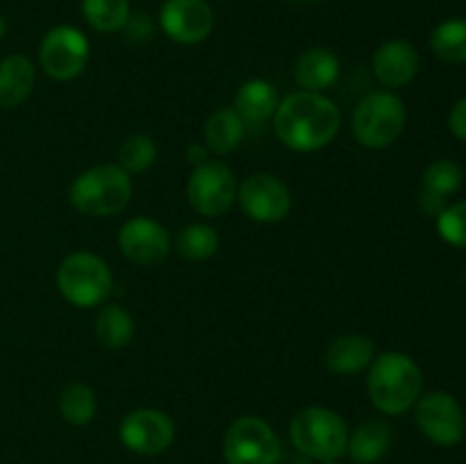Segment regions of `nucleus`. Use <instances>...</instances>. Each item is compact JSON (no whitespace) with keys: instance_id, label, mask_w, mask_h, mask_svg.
Here are the masks:
<instances>
[{"instance_id":"obj_1","label":"nucleus","mask_w":466,"mask_h":464,"mask_svg":"<svg viewBox=\"0 0 466 464\" xmlns=\"http://www.w3.org/2000/svg\"><path fill=\"white\" fill-rule=\"evenodd\" d=\"M339 109L317 91H296L273 114L276 135L287 148L312 153L330 144L339 132Z\"/></svg>"},{"instance_id":"obj_2","label":"nucleus","mask_w":466,"mask_h":464,"mask_svg":"<svg viewBox=\"0 0 466 464\" xmlns=\"http://www.w3.org/2000/svg\"><path fill=\"white\" fill-rule=\"evenodd\" d=\"M423 389L421 368L405 353H382L369 373L371 403L385 414H405Z\"/></svg>"},{"instance_id":"obj_3","label":"nucleus","mask_w":466,"mask_h":464,"mask_svg":"<svg viewBox=\"0 0 466 464\" xmlns=\"http://www.w3.org/2000/svg\"><path fill=\"white\" fill-rule=\"evenodd\" d=\"M130 176L118 164H100L80 173L71 185L73 207L89 217H114L130 203Z\"/></svg>"},{"instance_id":"obj_4","label":"nucleus","mask_w":466,"mask_h":464,"mask_svg":"<svg viewBox=\"0 0 466 464\" xmlns=\"http://www.w3.org/2000/svg\"><path fill=\"white\" fill-rule=\"evenodd\" d=\"M291 441L303 455L321 462L341 458L349 446V428L344 419L328 408H305L291 419Z\"/></svg>"},{"instance_id":"obj_5","label":"nucleus","mask_w":466,"mask_h":464,"mask_svg":"<svg viewBox=\"0 0 466 464\" xmlns=\"http://www.w3.org/2000/svg\"><path fill=\"white\" fill-rule=\"evenodd\" d=\"M57 287L76 308H94L107 298L114 280L109 267L98 255L73 253L59 264Z\"/></svg>"},{"instance_id":"obj_6","label":"nucleus","mask_w":466,"mask_h":464,"mask_svg":"<svg viewBox=\"0 0 466 464\" xmlns=\"http://www.w3.org/2000/svg\"><path fill=\"white\" fill-rule=\"evenodd\" d=\"M405 105L399 96L378 91L355 107L353 135L367 148H387L405 127Z\"/></svg>"},{"instance_id":"obj_7","label":"nucleus","mask_w":466,"mask_h":464,"mask_svg":"<svg viewBox=\"0 0 466 464\" xmlns=\"http://www.w3.org/2000/svg\"><path fill=\"white\" fill-rule=\"evenodd\" d=\"M223 458L226 464H278L280 441L259 417H239L228 428Z\"/></svg>"},{"instance_id":"obj_8","label":"nucleus","mask_w":466,"mask_h":464,"mask_svg":"<svg viewBox=\"0 0 466 464\" xmlns=\"http://www.w3.org/2000/svg\"><path fill=\"white\" fill-rule=\"evenodd\" d=\"M417 426L432 444L455 446L466 435V417L458 400L446 391H431L414 403Z\"/></svg>"},{"instance_id":"obj_9","label":"nucleus","mask_w":466,"mask_h":464,"mask_svg":"<svg viewBox=\"0 0 466 464\" xmlns=\"http://www.w3.org/2000/svg\"><path fill=\"white\" fill-rule=\"evenodd\" d=\"M191 207L203 217H221L237 198V182L223 162H205L194 168L187 185Z\"/></svg>"},{"instance_id":"obj_10","label":"nucleus","mask_w":466,"mask_h":464,"mask_svg":"<svg viewBox=\"0 0 466 464\" xmlns=\"http://www.w3.org/2000/svg\"><path fill=\"white\" fill-rule=\"evenodd\" d=\"M89 59V41L77 27L57 25L44 36L39 48L41 68L55 80H73Z\"/></svg>"},{"instance_id":"obj_11","label":"nucleus","mask_w":466,"mask_h":464,"mask_svg":"<svg viewBox=\"0 0 466 464\" xmlns=\"http://www.w3.org/2000/svg\"><path fill=\"white\" fill-rule=\"evenodd\" d=\"M176 426L159 409L141 408L127 414L121 423V441L137 455H159L173 444Z\"/></svg>"},{"instance_id":"obj_12","label":"nucleus","mask_w":466,"mask_h":464,"mask_svg":"<svg viewBox=\"0 0 466 464\" xmlns=\"http://www.w3.org/2000/svg\"><path fill=\"white\" fill-rule=\"evenodd\" d=\"M241 209L259 223H276L289 214L291 196L282 180L268 173H255L239 187Z\"/></svg>"},{"instance_id":"obj_13","label":"nucleus","mask_w":466,"mask_h":464,"mask_svg":"<svg viewBox=\"0 0 466 464\" xmlns=\"http://www.w3.org/2000/svg\"><path fill=\"white\" fill-rule=\"evenodd\" d=\"M118 248L139 267H155L171 250L168 232L153 218H130L118 232Z\"/></svg>"},{"instance_id":"obj_14","label":"nucleus","mask_w":466,"mask_h":464,"mask_svg":"<svg viewBox=\"0 0 466 464\" xmlns=\"http://www.w3.org/2000/svg\"><path fill=\"white\" fill-rule=\"evenodd\" d=\"M162 27L177 44H200L214 27V12L205 0H167Z\"/></svg>"},{"instance_id":"obj_15","label":"nucleus","mask_w":466,"mask_h":464,"mask_svg":"<svg viewBox=\"0 0 466 464\" xmlns=\"http://www.w3.org/2000/svg\"><path fill=\"white\" fill-rule=\"evenodd\" d=\"M419 71V53L410 41H385L373 55V73L385 86H405Z\"/></svg>"},{"instance_id":"obj_16","label":"nucleus","mask_w":466,"mask_h":464,"mask_svg":"<svg viewBox=\"0 0 466 464\" xmlns=\"http://www.w3.org/2000/svg\"><path fill=\"white\" fill-rule=\"evenodd\" d=\"M376 355V344L364 335H344L337 337L323 353V364L332 373L353 376L367 368Z\"/></svg>"},{"instance_id":"obj_17","label":"nucleus","mask_w":466,"mask_h":464,"mask_svg":"<svg viewBox=\"0 0 466 464\" xmlns=\"http://www.w3.org/2000/svg\"><path fill=\"white\" fill-rule=\"evenodd\" d=\"M35 86V66L25 55H9L0 62V107L12 109L25 103Z\"/></svg>"},{"instance_id":"obj_18","label":"nucleus","mask_w":466,"mask_h":464,"mask_svg":"<svg viewBox=\"0 0 466 464\" xmlns=\"http://www.w3.org/2000/svg\"><path fill=\"white\" fill-rule=\"evenodd\" d=\"M390 446L391 428L387 426L382 419H367V421L360 423V426L349 435L346 453L353 458V462L373 464L380 458H385Z\"/></svg>"},{"instance_id":"obj_19","label":"nucleus","mask_w":466,"mask_h":464,"mask_svg":"<svg viewBox=\"0 0 466 464\" xmlns=\"http://www.w3.org/2000/svg\"><path fill=\"white\" fill-rule=\"evenodd\" d=\"M294 76L299 86H303V91H317L319 94V91L328 89L337 80L339 59L330 50L312 48L300 55L299 62H296Z\"/></svg>"},{"instance_id":"obj_20","label":"nucleus","mask_w":466,"mask_h":464,"mask_svg":"<svg viewBox=\"0 0 466 464\" xmlns=\"http://www.w3.org/2000/svg\"><path fill=\"white\" fill-rule=\"evenodd\" d=\"M278 94L268 82L250 80L237 91L235 112L239 114L241 121L258 126L264 123L268 116H273L278 109Z\"/></svg>"},{"instance_id":"obj_21","label":"nucleus","mask_w":466,"mask_h":464,"mask_svg":"<svg viewBox=\"0 0 466 464\" xmlns=\"http://www.w3.org/2000/svg\"><path fill=\"white\" fill-rule=\"evenodd\" d=\"M244 135L246 123L241 121L235 109H218L208 118V126H205L208 148L214 150L217 155L232 153L241 144Z\"/></svg>"},{"instance_id":"obj_22","label":"nucleus","mask_w":466,"mask_h":464,"mask_svg":"<svg viewBox=\"0 0 466 464\" xmlns=\"http://www.w3.org/2000/svg\"><path fill=\"white\" fill-rule=\"evenodd\" d=\"M135 335V321L121 305H105L96 317V337L107 348H123Z\"/></svg>"},{"instance_id":"obj_23","label":"nucleus","mask_w":466,"mask_h":464,"mask_svg":"<svg viewBox=\"0 0 466 464\" xmlns=\"http://www.w3.org/2000/svg\"><path fill=\"white\" fill-rule=\"evenodd\" d=\"M431 48L437 59L446 64L466 62V18H451L440 23L431 36Z\"/></svg>"},{"instance_id":"obj_24","label":"nucleus","mask_w":466,"mask_h":464,"mask_svg":"<svg viewBox=\"0 0 466 464\" xmlns=\"http://www.w3.org/2000/svg\"><path fill=\"white\" fill-rule=\"evenodd\" d=\"M96 409H98V400H96L94 389L85 382H71L64 387L62 396H59V412L66 419L71 426H86L94 421Z\"/></svg>"},{"instance_id":"obj_25","label":"nucleus","mask_w":466,"mask_h":464,"mask_svg":"<svg viewBox=\"0 0 466 464\" xmlns=\"http://www.w3.org/2000/svg\"><path fill=\"white\" fill-rule=\"evenodd\" d=\"M86 23L98 32H118L130 21L127 0H82Z\"/></svg>"},{"instance_id":"obj_26","label":"nucleus","mask_w":466,"mask_h":464,"mask_svg":"<svg viewBox=\"0 0 466 464\" xmlns=\"http://www.w3.org/2000/svg\"><path fill=\"white\" fill-rule=\"evenodd\" d=\"M176 248L185 259L203 262V259H209L218 250V235L209 226L194 223V226H187L180 232Z\"/></svg>"},{"instance_id":"obj_27","label":"nucleus","mask_w":466,"mask_h":464,"mask_svg":"<svg viewBox=\"0 0 466 464\" xmlns=\"http://www.w3.org/2000/svg\"><path fill=\"white\" fill-rule=\"evenodd\" d=\"M462 168L458 164L451 159H437L423 173V191L440 196V198H449L462 187Z\"/></svg>"},{"instance_id":"obj_28","label":"nucleus","mask_w":466,"mask_h":464,"mask_svg":"<svg viewBox=\"0 0 466 464\" xmlns=\"http://www.w3.org/2000/svg\"><path fill=\"white\" fill-rule=\"evenodd\" d=\"M157 157L155 141L148 135H132L118 150V166L126 173H141L153 166Z\"/></svg>"},{"instance_id":"obj_29","label":"nucleus","mask_w":466,"mask_h":464,"mask_svg":"<svg viewBox=\"0 0 466 464\" xmlns=\"http://www.w3.org/2000/svg\"><path fill=\"white\" fill-rule=\"evenodd\" d=\"M437 230H440V237L446 244L466 248V200L449 205L437 217Z\"/></svg>"},{"instance_id":"obj_30","label":"nucleus","mask_w":466,"mask_h":464,"mask_svg":"<svg viewBox=\"0 0 466 464\" xmlns=\"http://www.w3.org/2000/svg\"><path fill=\"white\" fill-rule=\"evenodd\" d=\"M449 127L458 139L466 141V96L462 100H458V103L453 105V109H451Z\"/></svg>"},{"instance_id":"obj_31","label":"nucleus","mask_w":466,"mask_h":464,"mask_svg":"<svg viewBox=\"0 0 466 464\" xmlns=\"http://www.w3.org/2000/svg\"><path fill=\"white\" fill-rule=\"evenodd\" d=\"M421 207L423 212L431 214V217H440L449 205H446V198H440L435 194H428V191H421Z\"/></svg>"},{"instance_id":"obj_32","label":"nucleus","mask_w":466,"mask_h":464,"mask_svg":"<svg viewBox=\"0 0 466 464\" xmlns=\"http://www.w3.org/2000/svg\"><path fill=\"white\" fill-rule=\"evenodd\" d=\"M187 162L194 164V166H200V164L208 162V150L200 144H191L189 148H187Z\"/></svg>"},{"instance_id":"obj_33","label":"nucleus","mask_w":466,"mask_h":464,"mask_svg":"<svg viewBox=\"0 0 466 464\" xmlns=\"http://www.w3.org/2000/svg\"><path fill=\"white\" fill-rule=\"evenodd\" d=\"M5 32H7V21H5L3 16H0V39L5 36Z\"/></svg>"},{"instance_id":"obj_34","label":"nucleus","mask_w":466,"mask_h":464,"mask_svg":"<svg viewBox=\"0 0 466 464\" xmlns=\"http://www.w3.org/2000/svg\"><path fill=\"white\" fill-rule=\"evenodd\" d=\"M321 464H337V462H335V459H330V462H321Z\"/></svg>"}]
</instances>
